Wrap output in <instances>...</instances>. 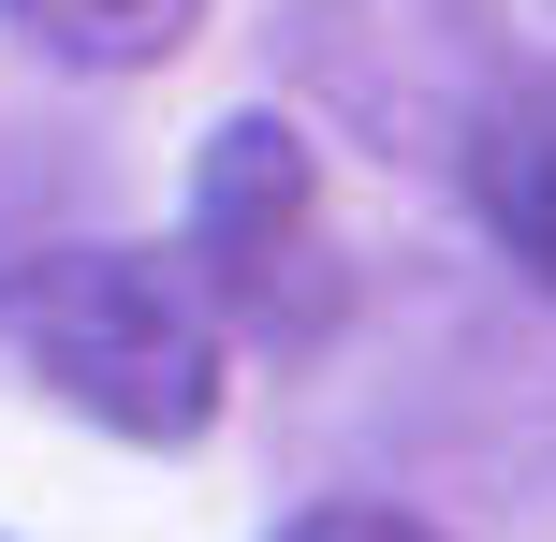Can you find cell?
Here are the masks:
<instances>
[{"label":"cell","mask_w":556,"mask_h":542,"mask_svg":"<svg viewBox=\"0 0 556 542\" xmlns=\"http://www.w3.org/2000/svg\"><path fill=\"white\" fill-rule=\"evenodd\" d=\"M469 205H483V235H498L513 264L556 293V59L542 74H498V103L469 117Z\"/></svg>","instance_id":"cell-3"},{"label":"cell","mask_w":556,"mask_h":542,"mask_svg":"<svg viewBox=\"0 0 556 542\" xmlns=\"http://www.w3.org/2000/svg\"><path fill=\"white\" fill-rule=\"evenodd\" d=\"M0 352L59 411L117 440H205L220 411V308L162 250H29L0 264Z\"/></svg>","instance_id":"cell-1"},{"label":"cell","mask_w":556,"mask_h":542,"mask_svg":"<svg viewBox=\"0 0 556 542\" xmlns=\"http://www.w3.org/2000/svg\"><path fill=\"white\" fill-rule=\"evenodd\" d=\"M191 264L205 293H235L250 323H307L323 308V162H307L293 117H220L191 176Z\"/></svg>","instance_id":"cell-2"},{"label":"cell","mask_w":556,"mask_h":542,"mask_svg":"<svg viewBox=\"0 0 556 542\" xmlns=\"http://www.w3.org/2000/svg\"><path fill=\"white\" fill-rule=\"evenodd\" d=\"M278 542H440V528H410V514H381V499H323V514H293Z\"/></svg>","instance_id":"cell-5"},{"label":"cell","mask_w":556,"mask_h":542,"mask_svg":"<svg viewBox=\"0 0 556 542\" xmlns=\"http://www.w3.org/2000/svg\"><path fill=\"white\" fill-rule=\"evenodd\" d=\"M15 45H45L59 74H147L205 29V0H0Z\"/></svg>","instance_id":"cell-4"}]
</instances>
